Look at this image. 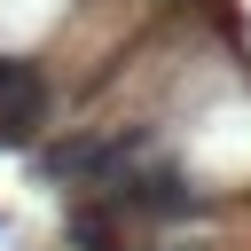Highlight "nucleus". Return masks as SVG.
<instances>
[{
	"instance_id": "obj_3",
	"label": "nucleus",
	"mask_w": 251,
	"mask_h": 251,
	"mask_svg": "<svg viewBox=\"0 0 251 251\" xmlns=\"http://www.w3.org/2000/svg\"><path fill=\"white\" fill-rule=\"evenodd\" d=\"M39 126H47V78H39V63L0 55V141H31Z\"/></svg>"
},
{
	"instance_id": "obj_2",
	"label": "nucleus",
	"mask_w": 251,
	"mask_h": 251,
	"mask_svg": "<svg viewBox=\"0 0 251 251\" xmlns=\"http://www.w3.org/2000/svg\"><path fill=\"white\" fill-rule=\"evenodd\" d=\"M110 204H118V212H141V220H188V212H204V196H196L188 173H173V165H133V173L110 188Z\"/></svg>"
},
{
	"instance_id": "obj_4",
	"label": "nucleus",
	"mask_w": 251,
	"mask_h": 251,
	"mask_svg": "<svg viewBox=\"0 0 251 251\" xmlns=\"http://www.w3.org/2000/svg\"><path fill=\"white\" fill-rule=\"evenodd\" d=\"M71 235H78V251H118V235H110V220H71Z\"/></svg>"
},
{
	"instance_id": "obj_1",
	"label": "nucleus",
	"mask_w": 251,
	"mask_h": 251,
	"mask_svg": "<svg viewBox=\"0 0 251 251\" xmlns=\"http://www.w3.org/2000/svg\"><path fill=\"white\" fill-rule=\"evenodd\" d=\"M141 157V133H71L55 149H39V173L47 180H71V188H118Z\"/></svg>"
}]
</instances>
